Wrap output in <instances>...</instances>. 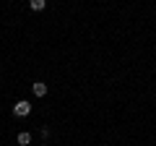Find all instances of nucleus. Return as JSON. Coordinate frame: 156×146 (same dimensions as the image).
Returning a JSON list of instances; mask_svg holds the SVG:
<instances>
[{"instance_id": "nucleus-1", "label": "nucleus", "mask_w": 156, "mask_h": 146, "mask_svg": "<svg viewBox=\"0 0 156 146\" xmlns=\"http://www.w3.org/2000/svg\"><path fill=\"white\" fill-rule=\"evenodd\" d=\"M13 115H16V118H29V115H31V102H26V99L16 102V104H13Z\"/></svg>"}, {"instance_id": "nucleus-2", "label": "nucleus", "mask_w": 156, "mask_h": 146, "mask_svg": "<svg viewBox=\"0 0 156 146\" xmlns=\"http://www.w3.org/2000/svg\"><path fill=\"white\" fill-rule=\"evenodd\" d=\"M31 91H34V97H44V94H47V84H42V81H37V84L31 86Z\"/></svg>"}, {"instance_id": "nucleus-3", "label": "nucleus", "mask_w": 156, "mask_h": 146, "mask_svg": "<svg viewBox=\"0 0 156 146\" xmlns=\"http://www.w3.org/2000/svg\"><path fill=\"white\" fill-rule=\"evenodd\" d=\"M44 5H47V0H29V8L31 11H44Z\"/></svg>"}, {"instance_id": "nucleus-4", "label": "nucleus", "mask_w": 156, "mask_h": 146, "mask_svg": "<svg viewBox=\"0 0 156 146\" xmlns=\"http://www.w3.org/2000/svg\"><path fill=\"white\" fill-rule=\"evenodd\" d=\"M18 144H21V146H29V144H31V133H26V130L18 133Z\"/></svg>"}]
</instances>
